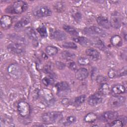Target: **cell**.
<instances>
[{
    "instance_id": "12",
    "label": "cell",
    "mask_w": 127,
    "mask_h": 127,
    "mask_svg": "<svg viewBox=\"0 0 127 127\" xmlns=\"http://www.w3.org/2000/svg\"><path fill=\"white\" fill-rule=\"evenodd\" d=\"M103 99V95L98 92L91 95L88 98L87 103L91 106H95L101 104Z\"/></svg>"
},
{
    "instance_id": "23",
    "label": "cell",
    "mask_w": 127,
    "mask_h": 127,
    "mask_svg": "<svg viewBox=\"0 0 127 127\" xmlns=\"http://www.w3.org/2000/svg\"><path fill=\"white\" fill-rule=\"evenodd\" d=\"M110 42L114 46L120 47L123 44V40L121 36L118 35H115L111 38Z\"/></svg>"
},
{
    "instance_id": "20",
    "label": "cell",
    "mask_w": 127,
    "mask_h": 127,
    "mask_svg": "<svg viewBox=\"0 0 127 127\" xmlns=\"http://www.w3.org/2000/svg\"><path fill=\"white\" fill-rule=\"evenodd\" d=\"M85 53L86 54L93 60H97L100 57L99 52L97 50L92 48L87 49L85 51Z\"/></svg>"
},
{
    "instance_id": "31",
    "label": "cell",
    "mask_w": 127,
    "mask_h": 127,
    "mask_svg": "<svg viewBox=\"0 0 127 127\" xmlns=\"http://www.w3.org/2000/svg\"><path fill=\"white\" fill-rule=\"evenodd\" d=\"M37 31L40 34V36L42 38H46L48 36V32L46 27L42 25L39 26L37 28Z\"/></svg>"
},
{
    "instance_id": "41",
    "label": "cell",
    "mask_w": 127,
    "mask_h": 127,
    "mask_svg": "<svg viewBox=\"0 0 127 127\" xmlns=\"http://www.w3.org/2000/svg\"><path fill=\"white\" fill-rule=\"evenodd\" d=\"M56 65L58 69H60V70L64 69L65 66V64L64 63H63L62 62H59V61L56 62Z\"/></svg>"
},
{
    "instance_id": "4",
    "label": "cell",
    "mask_w": 127,
    "mask_h": 127,
    "mask_svg": "<svg viewBox=\"0 0 127 127\" xmlns=\"http://www.w3.org/2000/svg\"><path fill=\"white\" fill-rule=\"evenodd\" d=\"M17 109L19 115L23 118H26L30 114V106L29 103L25 101L19 102L17 104Z\"/></svg>"
},
{
    "instance_id": "8",
    "label": "cell",
    "mask_w": 127,
    "mask_h": 127,
    "mask_svg": "<svg viewBox=\"0 0 127 127\" xmlns=\"http://www.w3.org/2000/svg\"><path fill=\"white\" fill-rule=\"evenodd\" d=\"M9 75L14 78H18L22 75V70L20 66L16 63L11 64L7 69Z\"/></svg>"
},
{
    "instance_id": "30",
    "label": "cell",
    "mask_w": 127,
    "mask_h": 127,
    "mask_svg": "<svg viewBox=\"0 0 127 127\" xmlns=\"http://www.w3.org/2000/svg\"><path fill=\"white\" fill-rule=\"evenodd\" d=\"M85 95H81L79 96L76 97L73 100V105L74 106H79L82 104L86 100Z\"/></svg>"
},
{
    "instance_id": "43",
    "label": "cell",
    "mask_w": 127,
    "mask_h": 127,
    "mask_svg": "<svg viewBox=\"0 0 127 127\" xmlns=\"http://www.w3.org/2000/svg\"><path fill=\"white\" fill-rule=\"evenodd\" d=\"M62 103L64 106H67L70 104V101L68 98H64L62 100Z\"/></svg>"
},
{
    "instance_id": "37",
    "label": "cell",
    "mask_w": 127,
    "mask_h": 127,
    "mask_svg": "<svg viewBox=\"0 0 127 127\" xmlns=\"http://www.w3.org/2000/svg\"><path fill=\"white\" fill-rule=\"evenodd\" d=\"M107 78L103 75H97V77H96V80L97 82L98 83L101 84L103 83H105L107 81Z\"/></svg>"
},
{
    "instance_id": "19",
    "label": "cell",
    "mask_w": 127,
    "mask_h": 127,
    "mask_svg": "<svg viewBox=\"0 0 127 127\" xmlns=\"http://www.w3.org/2000/svg\"><path fill=\"white\" fill-rule=\"evenodd\" d=\"M96 21L98 25L103 28L108 29L111 27L109 20L107 17L105 16H98L96 19Z\"/></svg>"
},
{
    "instance_id": "29",
    "label": "cell",
    "mask_w": 127,
    "mask_h": 127,
    "mask_svg": "<svg viewBox=\"0 0 127 127\" xmlns=\"http://www.w3.org/2000/svg\"><path fill=\"white\" fill-rule=\"evenodd\" d=\"M54 9L58 12L61 13L64 12L65 9V5L64 2L60 1L56 2L54 5Z\"/></svg>"
},
{
    "instance_id": "39",
    "label": "cell",
    "mask_w": 127,
    "mask_h": 127,
    "mask_svg": "<svg viewBox=\"0 0 127 127\" xmlns=\"http://www.w3.org/2000/svg\"><path fill=\"white\" fill-rule=\"evenodd\" d=\"M52 81H53L52 78L48 77H45L42 79V82L43 84L46 86H48L50 84H51V83H52Z\"/></svg>"
},
{
    "instance_id": "1",
    "label": "cell",
    "mask_w": 127,
    "mask_h": 127,
    "mask_svg": "<svg viewBox=\"0 0 127 127\" xmlns=\"http://www.w3.org/2000/svg\"><path fill=\"white\" fill-rule=\"evenodd\" d=\"M28 4L23 0H16L8 6L5 9V12L11 14H20L27 10Z\"/></svg>"
},
{
    "instance_id": "27",
    "label": "cell",
    "mask_w": 127,
    "mask_h": 127,
    "mask_svg": "<svg viewBox=\"0 0 127 127\" xmlns=\"http://www.w3.org/2000/svg\"><path fill=\"white\" fill-rule=\"evenodd\" d=\"M63 29L65 32H66L70 35L74 36V37H77L79 35V34L77 31V30L71 26L67 25H64L63 26Z\"/></svg>"
},
{
    "instance_id": "34",
    "label": "cell",
    "mask_w": 127,
    "mask_h": 127,
    "mask_svg": "<svg viewBox=\"0 0 127 127\" xmlns=\"http://www.w3.org/2000/svg\"><path fill=\"white\" fill-rule=\"evenodd\" d=\"M124 124H125L124 122L122 121L121 120L115 119L109 123V126L113 127H121L124 126Z\"/></svg>"
},
{
    "instance_id": "9",
    "label": "cell",
    "mask_w": 127,
    "mask_h": 127,
    "mask_svg": "<svg viewBox=\"0 0 127 127\" xmlns=\"http://www.w3.org/2000/svg\"><path fill=\"white\" fill-rule=\"evenodd\" d=\"M119 117V113L116 111H108L105 112L101 115L100 120L104 122L112 121L117 119Z\"/></svg>"
},
{
    "instance_id": "5",
    "label": "cell",
    "mask_w": 127,
    "mask_h": 127,
    "mask_svg": "<svg viewBox=\"0 0 127 127\" xmlns=\"http://www.w3.org/2000/svg\"><path fill=\"white\" fill-rule=\"evenodd\" d=\"M7 50L14 55H21L25 52L24 45L21 44L12 42L7 46Z\"/></svg>"
},
{
    "instance_id": "3",
    "label": "cell",
    "mask_w": 127,
    "mask_h": 127,
    "mask_svg": "<svg viewBox=\"0 0 127 127\" xmlns=\"http://www.w3.org/2000/svg\"><path fill=\"white\" fill-rule=\"evenodd\" d=\"M32 14L36 17H45L51 16L52 14V11L47 6L39 5L33 9Z\"/></svg>"
},
{
    "instance_id": "35",
    "label": "cell",
    "mask_w": 127,
    "mask_h": 127,
    "mask_svg": "<svg viewBox=\"0 0 127 127\" xmlns=\"http://www.w3.org/2000/svg\"><path fill=\"white\" fill-rule=\"evenodd\" d=\"M63 47L65 49H76L77 46L75 43L73 42H64L62 45Z\"/></svg>"
},
{
    "instance_id": "21",
    "label": "cell",
    "mask_w": 127,
    "mask_h": 127,
    "mask_svg": "<svg viewBox=\"0 0 127 127\" xmlns=\"http://www.w3.org/2000/svg\"><path fill=\"white\" fill-rule=\"evenodd\" d=\"M91 42V45H94L99 49L104 51L106 49V46L104 45L102 41L97 37H94L90 40Z\"/></svg>"
},
{
    "instance_id": "22",
    "label": "cell",
    "mask_w": 127,
    "mask_h": 127,
    "mask_svg": "<svg viewBox=\"0 0 127 127\" xmlns=\"http://www.w3.org/2000/svg\"><path fill=\"white\" fill-rule=\"evenodd\" d=\"M30 18L29 17H24L17 21L14 25L15 29H20L25 27L30 23Z\"/></svg>"
},
{
    "instance_id": "18",
    "label": "cell",
    "mask_w": 127,
    "mask_h": 127,
    "mask_svg": "<svg viewBox=\"0 0 127 127\" xmlns=\"http://www.w3.org/2000/svg\"><path fill=\"white\" fill-rule=\"evenodd\" d=\"M73 41L75 43H78L84 47H89L91 45V40L86 37L83 36H77L73 38Z\"/></svg>"
},
{
    "instance_id": "25",
    "label": "cell",
    "mask_w": 127,
    "mask_h": 127,
    "mask_svg": "<svg viewBox=\"0 0 127 127\" xmlns=\"http://www.w3.org/2000/svg\"><path fill=\"white\" fill-rule=\"evenodd\" d=\"M9 38L10 39L13 41V42L21 44L22 45L25 44L26 42V39L24 37L17 34H11L9 35Z\"/></svg>"
},
{
    "instance_id": "26",
    "label": "cell",
    "mask_w": 127,
    "mask_h": 127,
    "mask_svg": "<svg viewBox=\"0 0 127 127\" xmlns=\"http://www.w3.org/2000/svg\"><path fill=\"white\" fill-rule=\"evenodd\" d=\"M97 119V115L93 112H90L86 114L84 117V121L86 123H92L96 121Z\"/></svg>"
},
{
    "instance_id": "6",
    "label": "cell",
    "mask_w": 127,
    "mask_h": 127,
    "mask_svg": "<svg viewBox=\"0 0 127 127\" xmlns=\"http://www.w3.org/2000/svg\"><path fill=\"white\" fill-rule=\"evenodd\" d=\"M83 31L85 34L89 35H98L102 37H104L106 35L105 31L97 26H90L85 27Z\"/></svg>"
},
{
    "instance_id": "28",
    "label": "cell",
    "mask_w": 127,
    "mask_h": 127,
    "mask_svg": "<svg viewBox=\"0 0 127 127\" xmlns=\"http://www.w3.org/2000/svg\"><path fill=\"white\" fill-rule=\"evenodd\" d=\"M45 52L47 55L49 56H54L58 52V48L54 46H48L45 48Z\"/></svg>"
},
{
    "instance_id": "17",
    "label": "cell",
    "mask_w": 127,
    "mask_h": 127,
    "mask_svg": "<svg viewBox=\"0 0 127 127\" xmlns=\"http://www.w3.org/2000/svg\"><path fill=\"white\" fill-rule=\"evenodd\" d=\"M12 18L7 15H3L0 18V26L4 29L9 28L12 25Z\"/></svg>"
},
{
    "instance_id": "15",
    "label": "cell",
    "mask_w": 127,
    "mask_h": 127,
    "mask_svg": "<svg viewBox=\"0 0 127 127\" xmlns=\"http://www.w3.org/2000/svg\"><path fill=\"white\" fill-rule=\"evenodd\" d=\"M126 90V89L124 85L121 84H117L112 87L110 93L113 96H118L125 93Z\"/></svg>"
},
{
    "instance_id": "2",
    "label": "cell",
    "mask_w": 127,
    "mask_h": 127,
    "mask_svg": "<svg viewBox=\"0 0 127 127\" xmlns=\"http://www.w3.org/2000/svg\"><path fill=\"white\" fill-rule=\"evenodd\" d=\"M63 118L62 112L50 111L43 114L41 117L42 120L45 124L50 125L60 122Z\"/></svg>"
},
{
    "instance_id": "42",
    "label": "cell",
    "mask_w": 127,
    "mask_h": 127,
    "mask_svg": "<svg viewBox=\"0 0 127 127\" xmlns=\"http://www.w3.org/2000/svg\"><path fill=\"white\" fill-rule=\"evenodd\" d=\"M68 66L69 68H70L71 70H75L77 67L75 63L74 62H72V61L68 63Z\"/></svg>"
},
{
    "instance_id": "24",
    "label": "cell",
    "mask_w": 127,
    "mask_h": 127,
    "mask_svg": "<svg viewBox=\"0 0 127 127\" xmlns=\"http://www.w3.org/2000/svg\"><path fill=\"white\" fill-rule=\"evenodd\" d=\"M111 88L109 85L107 83H103L100 84L99 88V92L102 95H107L110 93Z\"/></svg>"
},
{
    "instance_id": "40",
    "label": "cell",
    "mask_w": 127,
    "mask_h": 127,
    "mask_svg": "<svg viewBox=\"0 0 127 127\" xmlns=\"http://www.w3.org/2000/svg\"><path fill=\"white\" fill-rule=\"evenodd\" d=\"M117 71L114 68H111L108 72V76L110 78H114L117 76Z\"/></svg>"
},
{
    "instance_id": "11",
    "label": "cell",
    "mask_w": 127,
    "mask_h": 127,
    "mask_svg": "<svg viewBox=\"0 0 127 127\" xmlns=\"http://www.w3.org/2000/svg\"><path fill=\"white\" fill-rule=\"evenodd\" d=\"M57 91V94L59 96L65 95L69 91V85L67 82L62 81L57 83L55 85Z\"/></svg>"
},
{
    "instance_id": "33",
    "label": "cell",
    "mask_w": 127,
    "mask_h": 127,
    "mask_svg": "<svg viewBox=\"0 0 127 127\" xmlns=\"http://www.w3.org/2000/svg\"><path fill=\"white\" fill-rule=\"evenodd\" d=\"M77 63L81 65H87L90 64V60L85 57H80L77 59Z\"/></svg>"
},
{
    "instance_id": "10",
    "label": "cell",
    "mask_w": 127,
    "mask_h": 127,
    "mask_svg": "<svg viewBox=\"0 0 127 127\" xmlns=\"http://www.w3.org/2000/svg\"><path fill=\"white\" fill-rule=\"evenodd\" d=\"M111 26L115 29H119L121 26V17L120 13L115 11L112 13L110 17Z\"/></svg>"
},
{
    "instance_id": "7",
    "label": "cell",
    "mask_w": 127,
    "mask_h": 127,
    "mask_svg": "<svg viewBox=\"0 0 127 127\" xmlns=\"http://www.w3.org/2000/svg\"><path fill=\"white\" fill-rule=\"evenodd\" d=\"M126 101V98L125 96H112L109 101V105L112 108H119L123 106Z\"/></svg>"
},
{
    "instance_id": "38",
    "label": "cell",
    "mask_w": 127,
    "mask_h": 127,
    "mask_svg": "<svg viewBox=\"0 0 127 127\" xmlns=\"http://www.w3.org/2000/svg\"><path fill=\"white\" fill-rule=\"evenodd\" d=\"M72 17L74 18V19L77 21V22H79L81 21V18H82V15L81 13L79 11H76L74 12L73 14H72Z\"/></svg>"
},
{
    "instance_id": "16",
    "label": "cell",
    "mask_w": 127,
    "mask_h": 127,
    "mask_svg": "<svg viewBox=\"0 0 127 127\" xmlns=\"http://www.w3.org/2000/svg\"><path fill=\"white\" fill-rule=\"evenodd\" d=\"M88 70L87 69L83 67L77 69L75 72V78L80 81L85 79L88 77Z\"/></svg>"
},
{
    "instance_id": "14",
    "label": "cell",
    "mask_w": 127,
    "mask_h": 127,
    "mask_svg": "<svg viewBox=\"0 0 127 127\" xmlns=\"http://www.w3.org/2000/svg\"><path fill=\"white\" fill-rule=\"evenodd\" d=\"M25 32L28 38L32 41L33 45L37 46L38 45V39L34 29L32 27H28L25 29Z\"/></svg>"
},
{
    "instance_id": "44",
    "label": "cell",
    "mask_w": 127,
    "mask_h": 127,
    "mask_svg": "<svg viewBox=\"0 0 127 127\" xmlns=\"http://www.w3.org/2000/svg\"><path fill=\"white\" fill-rule=\"evenodd\" d=\"M126 29H125V30L123 29V35L124 37V39L126 41L127 40V32H126Z\"/></svg>"
},
{
    "instance_id": "32",
    "label": "cell",
    "mask_w": 127,
    "mask_h": 127,
    "mask_svg": "<svg viewBox=\"0 0 127 127\" xmlns=\"http://www.w3.org/2000/svg\"><path fill=\"white\" fill-rule=\"evenodd\" d=\"M61 55L64 59L67 60H71L75 56V54L74 53L69 51H64L62 52Z\"/></svg>"
},
{
    "instance_id": "36",
    "label": "cell",
    "mask_w": 127,
    "mask_h": 127,
    "mask_svg": "<svg viewBox=\"0 0 127 127\" xmlns=\"http://www.w3.org/2000/svg\"><path fill=\"white\" fill-rule=\"evenodd\" d=\"M76 121V118L73 116H68L66 119L64 124L66 125H70L74 123Z\"/></svg>"
},
{
    "instance_id": "13",
    "label": "cell",
    "mask_w": 127,
    "mask_h": 127,
    "mask_svg": "<svg viewBox=\"0 0 127 127\" xmlns=\"http://www.w3.org/2000/svg\"><path fill=\"white\" fill-rule=\"evenodd\" d=\"M50 34L51 38L58 41H64L65 40L67 37L66 34L64 31L59 29H51Z\"/></svg>"
}]
</instances>
